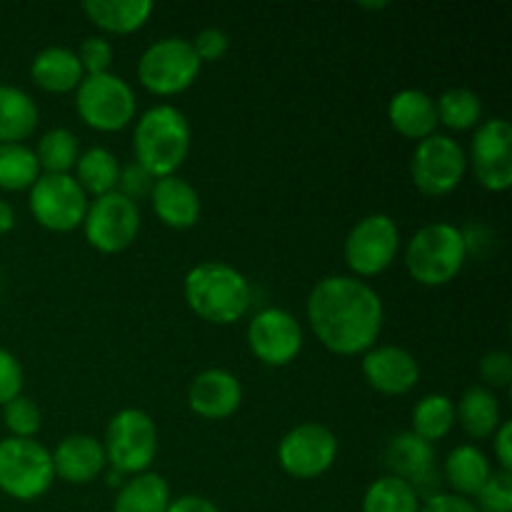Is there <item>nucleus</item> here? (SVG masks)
<instances>
[{"label":"nucleus","mask_w":512,"mask_h":512,"mask_svg":"<svg viewBox=\"0 0 512 512\" xmlns=\"http://www.w3.org/2000/svg\"><path fill=\"white\" fill-rule=\"evenodd\" d=\"M305 315L325 350L343 358L375 348L385 323L378 290L353 275H328L310 290Z\"/></svg>","instance_id":"obj_1"},{"label":"nucleus","mask_w":512,"mask_h":512,"mask_svg":"<svg viewBox=\"0 0 512 512\" xmlns=\"http://www.w3.org/2000/svg\"><path fill=\"white\" fill-rule=\"evenodd\" d=\"M183 295L200 320L213 325H233L248 315L253 305L250 280L223 260H205L185 273Z\"/></svg>","instance_id":"obj_2"},{"label":"nucleus","mask_w":512,"mask_h":512,"mask_svg":"<svg viewBox=\"0 0 512 512\" xmlns=\"http://www.w3.org/2000/svg\"><path fill=\"white\" fill-rule=\"evenodd\" d=\"M193 145V130L183 110L160 103L145 110L133 128L135 163L155 180L178 173Z\"/></svg>","instance_id":"obj_3"},{"label":"nucleus","mask_w":512,"mask_h":512,"mask_svg":"<svg viewBox=\"0 0 512 512\" xmlns=\"http://www.w3.org/2000/svg\"><path fill=\"white\" fill-rule=\"evenodd\" d=\"M468 255L470 240L463 228L453 223H430L405 245V268L418 285L443 288L458 278Z\"/></svg>","instance_id":"obj_4"},{"label":"nucleus","mask_w":512,"mask_h":512,"mask_svg":"<svg viewBox=\"0 0 512 512\" xmlns=\"http://www.w3.org/2000/svg\"><path fill=\"white\" fill-rule=\"evenodd\" d=\"M105 463L120 475H140L158 455V425L145 410L125 408L110 418L105 438Z\"/></svg>","instance_id":"obj_5"},{"label":"nucleus","mask_w":512,"mask_h":512,"mask_svg":"<svg viewBox=\"0 0 512 512\" xmlns=\"http://www.w3.org/2000/svg\"><path fill=\"white\" fill-rule=\"evenodd\" d=\"M53 458L35 438L0 440V493L20 503L43 498L53 485Z\"/></svg>","instance_id":"obj_6"},{"label":"nucleus","mask_w":512,"mask_h":512,"mask_svg":"<svg viewBox=\"0 0 512 512\" xmlns=\"http://www.w3.org/2000/svg\"><path fill=\"white\" fill-rule=\"evenodd\" d=\"M75 110L88 128L98 133H120L135 120L138 98L120 75H85L75 90Z\"/></svg>","instance_id":"obj_7"},{"label":"nucleus","mask_w":512,"mask_h":512,"mask_svg":"<svg viewBox=\"0 0 512 512\" xmlns=\"http://www.w3.org/2000/svg\"><path fill=\"white\" fill-rule=\"evenodd\" d=\"M203 63L185 38H160L143 50L138 60L140 85L158 98L185 93L198 80Z\"/></svg>","instance_id":"obj_8"},{"label":"nucleus","mask_w":512,"mask_h":512,"mask_svg":"<svg viewBox=\"0 0 512 512\" xmlns=\"http://www.w3.org/2000/svg\"><path fill=\"white\" fill-rule=\"evenodd\" d=\"M468 173V153L448 135H430L410 155L413 185L425 198H445L460 188Z\"/></svg>","instance_id":"obj_9"},{"label":"nucleus","mask_w":512,"mask_h":512,"mask_svg":"<svg viewBox=\"0 0 512 512\" xmlns=\"http://www.w3.org/2000/svg\"><path fill=\"white\" fill-rule=\"evenodd\" d=\"M400 230L385 213H370L350 228L343 245V258L353 278L368 280L385 273L398 258Z\"/></svg>","instance_id":"obj_10"},{"label":"nucleus","mask_w":512,"mask_h":512,"mask_svg":"<svg viewBox=\"0 0 512 512\" xmlns=\"http://www.w3.org/2000/svg\"><path fill=\"white\" fill-rule=\"evenodd\" d=\"M88 195L73 175L40 173L28 190V208L35 223L50 233H73L83 225L88 213Z\"/></svg>","instance_id":"obj_11"},{"label":"nucleus","mask_w":512,"mask_h":512,"mask_svg":"<svg viewBox=\"0 0 512 512\" xmlns=\"http://www.w3.org/2000/svg\"><path fill=\"white\" fill-rule=\"evenodd\" d=\"M80 228H83L90 248L98 253H123L135 243L140 233V210L133 200L123 198L118 190H113V193L90 200Z\"/></svg>","instance_id":"obj_12"},{"label":"nucleus","mask_w":512,"mask_h":512,"mask_svg":"<svg viewBox=\"0 0 512 512\" xmlns=\"http://www.w3.org/2000/svg\"><path fill=\"white\" fill-rule=\"evenodd\" d=\"M338 460V438L323 423H303L280 438L278 463L295 480H315Z\"/></svg>","instance_id":"obj_13"},{"label":"nucleus","mask_w":512,"mask_h":512,"mask_svg":"<svg viewBox=\"0 0 512 512\" xmlns=\"http://www.w3.org/2000/svg\"><path fill=\"white\" fill-rule=\"evenodd\" d=\"M468 163L473 175L490 193H505L512 185V125L490 118L475 128Z\"/></svg>","instance_id":"obj_14"},{"label":"nucleus","mask_w":512,"mask_h":512,"mask_svg":"<svg viewBox=\"0 0 512 512\" xmlns=\"http://www.w3.org/2000/svg\"><path fill=\"white\" fill-rule=\"evenodd\" d=\"M248 348L268 368H285L303 350V328L283 308H263L248 323Z\"/></svg>","instance_id":"obj_15"},{"label":"nucleus","mask_w":512,"mask_h":512,"mask_svg":"<svg viewBox=\"0 0 512 512\" xmlns=\"http://www.w3.org/2000/svg\"><path fill=\"white\" fill-rule=\"evenodd\" d=\"M385 465L390 468L388 475L405 480L423 498L440 493V470L435 448L410 430L390 438L388 450H385Z\"/></svg>","instance_id":"obj_16"},{"label":"nucleus","mask_w":512,"mask_h":512,"mask_svg":"<svg viewBox=\"0 0 512 512\" xmlns=\"http://www.w3.org/2000/svg\"><path fill=\"white\" fill-rule=\"evenodd\" d=\"M363 370L365 383L380 395H390V398H400L408 395L410 390L418 385L420 380V365L410 350L400 348V345H375L363 355Z\"/></svg>","instance_id":"obj_17"},{"label":"nucleus","mask_w":512,"mask_h":512,"mask_svg":"<svg viewBox=\"0 0 512 512\" xmlns=\"http://www.w3.org/2000/svg\"><path fill=\"white\" fill-rule=\"evenodd\" d=\"M188 405L198 418L225 420L243 405V385L230 370L208 368L190 383Z\"/></svg>","instance_id":"obj_18"},{"label":"nucleus","mask_w":512,"mask_h":512,"mask_svg":"<svg viewBox=\"0 0 512 512\" xmlns=\"http://www.w3.org/2000/svg\"><path fill=\"white\" fill-rule=\"evenodd\" d=\"M53 458L55 478L65 480L70 485H88L98 480L105 470V450L103 443L93 435H68L55 445L50 453Z\"/></svg>","instance_id":"obj_19"},{"label":"nucleus","mask_w":512,"mask_h":512,"mask_svg":"<svg viewBox=\"0 0 512 512\" xmlns=\"http://www.w3.org/2000/svg\"><path fill=\"white\" fill-rule=\"evenodd\" d=\"M150 203H153V213L165 228L173 230H188L198 225L200 220V195L188 180L180 175H168L153 183L150 190Z\"/></svg>","instance_id":"obj_20"},{"label":"nucleus","mask_w":512,"mask_h":512,"mask_svg":"<svg viewBox=\"0 0 512 512\" xmlns=\"http://www.w3.org/2000/svg\"><path fill=\"white\" fill-rule=\"evenodd\" d=\"M388 120L395 133L420 143L435 135V128H438L435 100L418 88L398 90L388 103Z\"/></svg>","instance_id":"obj_21"},{"label":"nucleus","mask_w":512,"mask_h":512,"mask_svg":"<svg viewBox=\"0 0 512 512\" xmlns=\"http://www.w3.org/2000/svg\"><path fill=\"white\" fill-rule=\"evenodd\" d=\"M30 78L45 93L65 95L78 90L85 73L75 50L63 48V45H48L35 53L33 63H30Z\"/></svg>","instance_id":"obj_22"},{"label":"nucleus","mask_w":512,"mask_h":512,"mask_svg":"<svg viewBox=\"0 0 512 512\" xmlns=\"http://www.w3.org/2000/svg\"><path fill=\"white\" fill-rule=\"evenodd\" d=\"M488 455L473 443H463L448 453L443 463V480L448 483L450 493L460 498H475L493 475Z\"/></svg>","instance_id":"obj_23"},{"label":"nucleus","mask_w":512,"mask_h":512,"mask_svg":"<svg viewBox=\"0 0 512 512\" xmlns=\"http://www.w3.org/2000/svg\"><path fill=\"white\" fill-rule=\"evenodd\" d=\"M155 5L148 0H88L83 13L105 35H130L145 28Z\"/></svg>","instance_id":"obj_24"},{"label":"nucleus","mask_w":512,"mask_h":512,"mask_svg":"<svg viewBox=\"0 0 512 512\" xmlns=\"http://www.w3.org/2000/svg\"><path fill=\"white\" fill-rule=\"evenodd\" d=\"M455 420L470 440L493 438L495 430L503 423L500 403L493 390L483 388V385H473L465 390L455 405Z\"/></svg>","instance_id":"obj_25"},{"label":"nucleus","mask_w":512,"mask_h":512,"mask_svg":"<svg viewBox=\"0 0 512 512\" xmlns=\"http://www.w3.org/2000/svg\"><path fill=\"white\" fill-rule=\"evenodd\" d=\"M170 500V485L160 473L145 470L140 475H130L118 488L113 500V512H165Z\"/></svg>","instance_id":"obj_26"},{"label":"nucleus","mask_w":512,"mask_h":512,"mask_svg":"<svg viewBox=\"0 0 512 512\" xmlns=\"http://www.w3.org/2000/svg\"><path fill=\"white\" fill-rule=\"evenodd\" d=\"M38 123L35 100L15 85H0V145L23 143L35 133Z\"/></svg>","instance_id":"obj_27"},{"label":"nucleus","mask_w":512,"mask_h":512,"mask_svg":"<svg viewBox=\"0 0 512 512\" xmlns=\"http://www.w3.org/2000/svg\"><path fill=\"white\" fill-rule=\"evenodd\" d=\"M75 183L83 188L85 195H93V198H100V195H108L118 188V175H120V163L115 158L113 150L100 148V145H93V148L83 150L73 168Z\"/></svg>","instance_id":"obj_28"},{"label":"nucleus","mask_w":512,"mask_h":512,"mask_svg":"<svg viewBox=\"0 0 512 512\" xmlns=\"http://www.w3.org/2000/svg\"><path fill=\"white\" fill-rule=\"evenodd\" d=\"M410 425H413L410 433L423 438L425 443H440L458 425V420H455V403L443 393L425 395V398H420L415 403L413 415H410Z\"/></svg>","instance_id":"obj_29"},{"label":"nucleus","mask_w":512,"mask_h":512,"mask_svg":"<svg viewBox=\"0 0 512 512\" xmlns=\"http://www.w3.org/2000/svg\"><path fill=\"white\" fill-rule=\"evenodd\" d=\"M438 110V125H445L455 133L475 130L483 123V100L478 93L468 88H450L435 100Z\"/></svg>","instance_id":"obj_30"},{"label":"nucleus","mask_w":512,"mask_h":512,"mask_svg":"<svg viewBox=\"0 0 512 512\" xmlns=\"http://www.w3.org/2000/svg\"><path fill=\"white\" fill-rule=\"evenodd\" d=\"M35 158H38L40 173L73 175L75 163L80 158V143L68 128H50L40 135Z\"/></svg>","instance_id":"obj_31"},{"label":"nucleus","mask_w":512,"mask_h":512,"mask_svg":"<svg viewBox=\"0 0 512 512\" xmlns=\"http://www.w3.org/2000/svg\"><path fill=\"white\" fill-rule=\"evenodd\" d=\"M38 178L40 165L33 148L25 143L0 145V190H8V193L30 190Z\"/></svg>","instance_id":"obj_32"},{"label":"nucleus","mask_w":512,"mask_h":512,"mask_svg":"<svg viewBox=\"0 0 512 512\" xmlns=\"http://www.w3.org/2000/svg\"><path fill=\"white\" fill-rule=\"evenodd\" d=\"M363 512H420V495L405 480L383 475L365 490Z\"/></svg>","instance_id":"obj_33"},{"label":"nucleus","mask_w":512,"mask_h":512,"mask_svg":"<svg viewBox=\"0 0 512 512\" xmlns=\"http://www.w3.org/2000/svg\"><path fill=\"white\" fill-rule=\"evenodd\" d=\"M3 423L8 428L10 438H35L43 425V415L35 400L18 395L10 403L3 405Z\"/></svg>","instance_id":"obj_34"},{"label":"nucleus","mask_w":512,"mask_h":512,"mask_svg":"<svg viewBox=\"0 0 512 512\" xmlns=\"http://www.w3.org/2000/svg\"><path fill=\"white\" fill-rule=\"evenodd\" d=\"M475 508L478 512H512V473L498 470L490 475L483 490L475 495Z\"/></svg>","instance_id":"obj_35"},{"label":"nucleus","mask_w":512,"mask_h":512,"mask_svg":"<svg viewBox=\"0 0 512 512\" xmlns=\"http://www.w3.org/2000/svg\"><path fill=\"white\" fill-rule=\"evenodd\" d=\"M78 60L83 65L85 75H100L110 73V65H113V43H110L105 35H90L80 43L78 48Z\"/></svg>","instance_id":"obj_36"},{"label":"nucleus","mask_w":512,"mask_h":512,"mask_svg":"<svg viewBox=\"0 0 512 512\" xmlns=\"http://www.w3.org/2000/svg\"><path fill=\"white\" fill-rule=\"evenodd\" d=\"M480 378L488 385V390L508 388L512 380V355L508 350H490V353H485L480 358Z\"/></svg>","instance_id":"obj_37"},{"label":"nucleus","mask_w":512,"mask_h":512,"mask_svg":"<svg viewBox=\"0 0 512 512\" xmlns=\"http://www.w3.org/2000/svg\"><path fill=\"white\" fill-rule=\"evenodd\" d=\"M153 183H155L153 175L145 173V170L133 160V163H128V165H120L118 188L115 190H118L123 198L133 200V203L138 205V200L148 198L150 190H153Z\"/></svg>","instance_id":"obj_38"},{"label":"nucleus","mask_w":512,"mask_h":512,"mask_svg":"<svg viewBox=\"0 0 512 512\" xmlns=\"http://www.w3.org/2000/svg\"><path fill=\"white\" fill-rule=\"evenodd\" d=\"M190 45H193L200 63H218V60H223L225 53H228L230 38L228 33L220 28H203L193 40H190Z\"/></svg>","instance_id":"obj_39"},{"label":"nucleus","mask_w":512,"mask_h":512,"mask_svg":"<svg viewBox=\"0 0 512 512\" xmlns=\"http://www.w3.org/2000/svg\"><path fill=\"white\" fill-rule=\"evenodd\" d=\"M23 395V365L10 350L0 348V408Z\"/></svg>","instance_id":"obj_40"},{"label":"nucleus","mask_w":512,"mask_h":512,"mask_svg":"<svg viewBox=\"0 0 512 512\" xmlns=\"http://www.w3.org/2000/svg\"><path fill=\"white\" fill-rule=\"evenodd\" d=\"M420 512H478L473 500L453 493H435L420 503Z\"/></svg>","instance_id":"obj_41"},{"label":"nucleus","mask_w":512,"mask_h":512,"mask_svg":"<svg viewBox=\"0 0 512 512\" xmlns=\"http://www.w3.org/2000/svg\"><path fill=\"white\" fill-rule=\"evenodd\" d=\"M493 455L503 473H512V425L508 420L500 423L493 435Z\"/></svg>","instance_id":"obj_42"},{"label":"nucleus","mask_w":512,"mask_h":512,"mask_svg":"<svg viewBox=\"0 0 512 512\" xmlns=\"http://www.w3.org/2000/svg\"><path fill=\"white\" fill-rule=\"evenodd\" d=\"M165 512H220V508L203 495H180V498L170 500Z\"/></svg>","instance_id":"obj_43"},{"label":"nucleus","mask_w":512,"mask_h":512,"mask_svg":"<svg viewBox=\"0 0 512 512\" xmlns=\"http://www.w3.org/2000/svg\"><path fill=\"white\" fill-rule=\"evenodd\" d=\"M13 228H15L13 205L5 203V200H0V238H3V235H8Z\"/></svg>","instance_id":"obj_44"},{"label":"nucleus","mask_w":512,"mask_h":512,"mask_svg":"<svg viewBox=\"0 0 512 512\" xmlns=\"http://www.w3.org/2000/svg\"><path fill=\"white\" fill-rule=\"evenodd\" d=\"M0 285H3V278H0Z\"/></svg>","instance_id":"obj_45"}]
</instances>
